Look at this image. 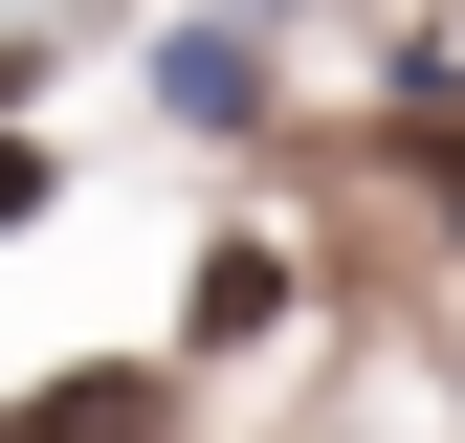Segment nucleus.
I'll return each instance as SVG.
<instances>
[{"instance_id": "obj_1", "label": "nucleus", "mask_w": 465, "mask_h": 443, "mask_svg": "<svg viewBox=\"0 0 465 443\" xmlns=\"http://www.w3.org/2000/svg\"><path fill=\"white\" fill-rule=\"evenodd\" d=\"M0 443H178V377H155V355H111V377H23Z\"/></svg>"}, {"instance_id": "obj_2", "label": "nucleus", "mask_w": 465, "mask_h": 443, "mask_svg": "<svg viewBox=\"0 0 465 443\" xmlns=\"http://www.w3.org/2000/svg\"><path fill=\"white\" fill-rule=\"evenodd\" d=\"M288 289H311L288 244H200V289H178V355H244V332H266Z\"/></svg>"}, {"instance_id": "obj_3", "label": "nucleus", "mask_w": 465, "mask_h": 443, "mask_svg": "<svg viewBox=\"0 0 465 443\" xmlns=\"http://www.w3.org/2000/svg\"><path fill=\"white\" fill-rule=\"evenodd\" d=\"M244 89H266V67H244L222 23H178V44H155V111H178V133H244Z\"/></svg>"}, {"instance_id": "obj_4", "label": "nucleus", "mask_w": 465, "mask_h": 443, "mask_svg": "<svg viewBox=\"0 0 465 443\" xmlns=\"http://www.w3.org/2000/svg\"><path fill=\"white\" fill-rule=\"evenodd\" d=\"M421 200H443V244H465V89H421Z\"/></svg>"}, {"instance_id": "obj_5", "label": "nucleus", "mask_w": 465, "mask_h": 443, "mask_svg": "<svg viewBox=\"0 0 465 443\" xmlns=\"http://www.w3.org/2000/svg\"><path fill=\"white\" fill-rule=\"evenodd\" d=\"M0 222H45V155H23V133H0Z\"/></svg>"}]
</instances>
